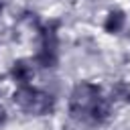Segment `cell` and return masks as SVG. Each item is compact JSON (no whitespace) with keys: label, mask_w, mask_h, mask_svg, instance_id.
<instances>
[{"label":"cell","mask_w":130,"mask_h":130,"mask_svg":"<svg viewBox=\"0 0 130 130\" xmlns=\"http://www.w3.org/2000/svg\"><path fill=\"white\" fill-rule=\"evenodd\" d=\"M4 122H6V112H4L2 108H0V126H2Z\"/></svg>","instance_id":"obj_6"},{"label":"cell","mask_w":130,"mask_h":130,"mask_svg":"<svg viewBox=\"0 0 130 130\" xmlns=\"http://www.w3.org/2000/svg\"><path fill=\"white\" fill-rule=\"evenodd\" d=\"M10 77H12L18 85L30 83V79H32V65H30L28 61H24V59L14 61L12 67H10Z\"/></svg>","instance_id":"obj_4"},{"label":"cell","mask_w":130,"mask_h":130,"mask_svg":"<svg viewBox=\"0 0 130 130\" xmlns=\"http://www.w3.org/2000/svg\"><path fill=\"white\" fill-rule=\"evenodd\" d=\"M126 24V12L116 8V10H110L106 20H104V30L110 32V35H118Z\"/></svg>","instance_id":"obj_5"},{"label":"cell","mask_w":130,"mask_h":130,"mask_svg":"<svg viewBox=\"0 0 130 130\" xmlns=\"http://www.w3.org/2000/svg\"><path fill=\"white\" fill-rule=\"evenodd\" d=\"M102 98H104V95H102L100 85H95V83H91V81H79V83L73 87L71 95H69V112H71V116L87 122L93 106H95Z\"/></svg>","instance_id":"obj_2"},{"label":"cell","mask_w":130,"mask_h":130,"mask_svg":"<svg viewBox=\"0 0 130 130\" xmlns=\"http://www.w3.org/2000/svg\"><path fill=\"white\" fill-rule=\"evenodd\" d=\"M14 104H18L20 110H24L26 114L32 116H45L51 114L55 108V98L43 89L32 87L30 83L26 85H18V89L14 91Z\"/></svg>","instance_id":"obj_1"},{"label":"cell","mask_w":130,"mask_h":130,"mask_svg":"<svg viewBox=\"0 0 130 130\" xmlns=\"http://www.w3.org/2000/svg\"><path fill=\"white\" fill-rule=\"evenodd\" d=\"M59 24L57 22H47L43 28H41V47L37 51V65L45 67V69H51L57 65L59 61V35H57V28Z\"/></svg>","instance_id":"obj_3"},{"label":"cell","mask_w":130,"mask_h":130,"mask_svg":"<svg viewBox=\"0 0 130 130\" xmlns=\"http://www.w3.org/2000/svg\"><path fill=\"white\" fill-rule=\"evenodd\" d=\"M0 12H2V2H0Z\"/></svg>","instance_id":"obj_7"}]
</instances>
